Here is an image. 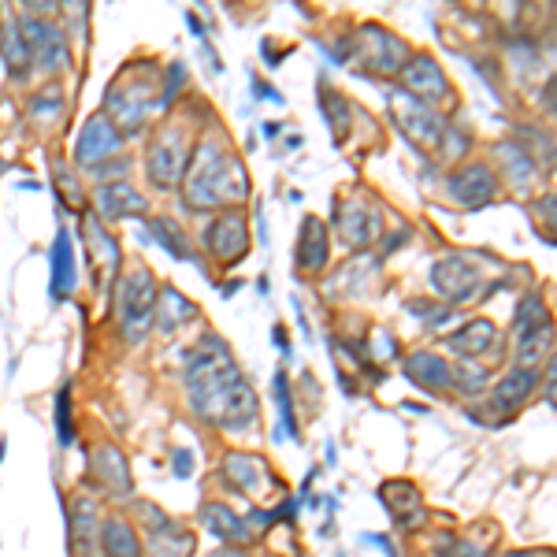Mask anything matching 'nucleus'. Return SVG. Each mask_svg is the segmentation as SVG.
Masks as SVG:
<instances>
[{
    "instance_id": "f257e3e1",
    "label": "nucleus",
    "mask_w": 557,
    "mask_h": 557,
    "mask_svg": "<svg viewBox=\"0 0 557 557\" xmlns=\"http://www.w3.org/2000/svg\"><path fill=\"white\" fill-rule=\"evenodd\" d=\"M186 390H190V402H194L197 416L205 424H212V428L246 431L253 428V420L260 413L257 394L249 387V379L234 364L231 350L212 335L190 353Z\"/></svg>"
},
{
    "instance_id": "f03ea898",
    "label": "nucleus",
    "mask_w": 557,
    "mask_h": 557,
    "mask_svg": "<svg viewBox=\"0 0 557 557\" xmlns=\"http://www.w3.org/2000/svg\"><path fill=\"white\" fill-rule=\"evenodd\" d=\"M249 197V171L242 160L208 138L194 153V164L186 171V205L190 208H234Z\"/></svg>"
},
{
    "instance_id": "7ed1b4c3",
    "label": "nucleus",
    "mask_w": 557,
    "mask_h": 557,
    "mask_svg": "<svg viewBox=\"0 0 557 557\" xmlns=\"http://www.w3.org/2000/svg\"><path fill=\"white\" fill-rule=\"evenodd\" d=\"M156 279L149 268H130L119 275L116 283V312L119 327L130 342H142L153 331V312H156Z\"/></svg>"
},
{
    "instance_id": "20e7f679",
    "label": "nucleus",
    "mask_w": 557,
    "mask_h": 557,
    "mask_svg": "<svg viewBox=\"0 0 557 557\" xmlns=\"http://www.w3.org/2000/svg\"><path fill=\"white\" fill-rule=\"evenodd\" d=\"M156 78L153 71H134V75L119 78L116 86L108 90V101H104V116L112 119V127L123 134H138L145 127V119L153 112L156 104Z\"/></svg>"
},
{
    "instance_id": "39448f33",
    "label": "nucleus",
    "mask_w": 557,
    "mask_h": 557,
    "mask_svg": "<svg viewBox=\"0 0 557 557\" xmlns=\"http://www.w3.org/2000/svg\"><path fill=\"white\" fill-rule=\"evenodd\" d=\"M390 112H394L402 134L413 145H420V149H435V145L442 142L446 119H442L431 104L416 101V97H409L405 90H398V93H390Z\"/></svg>"
},
{
    "instance_id": "423d86ee",
    "label": "nucleus",
    "mask_w": 557,
    "mask_h": 557,
    "mask_svg": "<svg viewBox=\"0 0 557 557\" xmlns=\"http://www.w3.org/2000/svg\"><path fill=\"white\" fill-rule=\"evenodd\" d=\"M19 30H23L30 64H38L41 71H49V75H56V71H64V67L71 64L67 38L52 23H45L38 15H23V19H19Z\"/></svg>"
},
{
    "instance_id": "0eeeda50",
    "label": "nucleus",
    "mask_w": 557,
    "mask_h": 557,
    "mask_svg": "<svg viewBox=\"0 0 557 557\" xmlns=\"http://www.w3.org/2000/svg\"><path fill=\"white\" fill-rule=\"evenodd\" d=\"M357 56L368 71L376 75H394L409 64V45L402 38L387 34L383 26H361L357 30Z\"/></svg>"
},
{
    "instance_id": "6e6552de",
    "label": "nucleus",
    "mask_w": 557,
    "mask_h": 557,
    "mask_svg": "<svg viewBox=\"0 0 557 557\" xmlns=\"http://www.w3.org/2000/svg\"><path fill=\"white\" fill-rule=\"evenodd\" d=\"M186 160H190V153H186V134L179 127H164L156 134V142L149 145V179L160 190H171L182 179Z\"/></svg>"
},
{
    "instance_id": "1a4fd4ad",
    "label": "nucleus",
    "mask_w": 557,
    "mask_h": 557,
    "mask_svg": "<svg viewBox=\"0 0 557 557\" xmlns=\"http://www.w3.org/2000/svg\"><path fill=\"white\" fill-rule=\"evenodd\" d=\"M119 130L112 127V119L104 116H90L86 119V127L78 130V142H75V164L78 168H90L97 171L104 160H112L119 153Z\"/></svg>"
},
{
    "instance_id": "9d476101",
    "label": "nucleus",
    "mask_w": 557,
    "mask_h": 557,
    "mask_svg": "<svg viewBox=\"0 0 557 557\" xmlns=\"http://www.w3.org/2000/svg\"><path fill=\"white\" fill-rule=\"evenodd\" d=\"M431 283H435V290L450 305H461V301H468L483 286V272L468 257H442L431 268Z\"/></svg>"
},
{
    "instance_id": "9b49d317",
    "label": "nucleus",
    "mask_w": 557,
    "mask_h": 557,
    "mask_svg": "<svg viewBox=\"0 0 557 557\" xmlns=\"http://www.w3.org/2000/svg\"><path fill=\"white\" fill-rule=\"evenodd\" d=\"M82 231H86V246H90V260H93V286L108 290V286L116 283L119 264H123L119 242L108 231H104L101 220H97L93 212H86V216H82Z\"/></svg>"
},
{
    "instance_id": "f8f14e48",
    "label": "nucleus",
    "mask_w": 557,
    "mask_h": 557,
    "mask_svg": "<svg viewBox=\"0 0 557 557\" xmlns=\"http://www.w3.org/2000/svg\"><path fill=\"white\" fill-rule=\"evenodd\" d=\"M205 242H208V249H212V253L223 260V264H234V260H242L249 253L246 216H242L238 208H227V212H220L216 220L208 223Z\"/></svg>"
},
{
    "instance_id": "ddd939ff",
    "label": "nucleus",
    "mask_w": 557,
    "mask_h": 557,
    "mask_svg": "<svg viewBox=\"0 0 557 557\" xmlns=\"http://www.w3.org/2000/svg\"><path fill=\"white\" fill-rule=\"evenodd\" d=\"M223 480L231 483L234 491L249 494V498H264V494L275 491V476L272 468L264 465V457L242 454V450L227 454V461H223Z\"/></svg>"
},
{
    "instance_id": "4468645a",
    "label": "nucleus",
    "mask_w": 557,
    "mask_h": 557,
    "mask_svg": "<svg viewBox=\"0 0 557 557\" xmlns=\"http://www.w3.org/2000/svg\"><path fill=\"white\" fill-rule=\"evenodd\" d=\"M145 520H149V557H190L197 539L179 520H171L168 513H160L156 506H145Z\"/></svg>"
},
{
    "instance_id": "2eb2a0df",
    "label": "nucleus",
    "mask_w": 557,
    "mask_h": 557,
    "mask_svg": "<svg viewBox=\"0 0 557 557\" xmlns=\"http://www.w3.org/2000/svg\"><path fill=\"white\" fill-rule=\"evenodd\" d=\"M402 86L409 97L431 104V108L450 97V82H446L442 67L435 64L431 56H416V60H409V64L402 67Z\"/></svg>"
},
{
    "instance_id": "dca6fc26",
    "label": "nucleus",
    "mask_w": 557,
    "mask_h": 557,
    "mask_svg": "<svg viewBox=\"0 0 557 557\" xmlns=\"http://www.w3.org/2000/svg\"><path fill=\"white\" fill-rule=\"evenodd\" d=\"M494 194H498V182H494V171L487 164H465L461 171L450 175V197L457 205L483 208L491 205Z\"/></svg>"
},
{
    "instance_id": "f3484780",
    "label": "nucleus",
    "mask_w": 557,
    "mask_h": 557,
    "mask_svg": "<svg viewBox=\"0 0 557 557\" xmlns=\"http://www.w3.org/2000/svg\"><path fill=\"white\" fill-rule=\"evenodd\" d=\"M90 472H93V483H97L101 491L116 494V498H123V494L134 491L130 465H127V457H123V450H119V446H93Z\"/></svg>"
},
{
    "instance_id": "a211bd4d",
    "label": "nucleus",
    "mask_w": 557,
    "mask_h": 557,
    "mask_svg": "<svg viewBox=\"0 0 557 557\" xmlns=\"http://www.w3.org/2000/svg\"><path fill=\"white\" fill-rule=\"evenodd\" d=\"M379 498L387 502L390 517L398 520L405 532H413V528H420V524L428 520V509H424V498H420V491H416V483L390 480L379 487Z\"/></svg>"
},
{
    "instance_id": "6ab92c4d",
    "label": "nucleus",
    "mask_w": 557,
    "mask_h": 557,
    "mask_svg": "<svg viewBox=\"0 0 557 557\" xmlns=\"http://www.w3.org/2000/svg\"><path fill=\"white\" fill-rule=\"evenodd\" d=\"M97 208H101L104 220H123V216H145L149 201L127 179H116V182H104L101 190H97Z\"/></svg>"
},
{
    "instance_id": "aec40b11",
    "label": "nucleus",
    "mask_w": 557,
    "mask_h": 557,
    "mask_svg": "<svg viewBox=\"0 0 557 557\" xmlns=\"http://www.w3.org/2000/svg\"><path fill=\"white\" fill-rule=\"evenodd\" d=\"M405 376L424 390H450L454 387V368L442 361V357H435V353H413V357L405 361Z\"/></svg>"
},
{
    "instance_id": "412c9836",
    "label": "nucleus",
    "mask_w": 557,
    "mask_h": 557,
    "mask_svg": "<svg viewBox=\"0 0 557 557\" xmlns=\"http://www.w3.org/2000/svg\"><path fill=\"white\" fill-rule=\"evenodd\" d=\"M379 220L376 208H364V205H346V212L338 216V234L346 238V246H368V242H376Z\"/></svg>"
},
{
    "instance_id": "4be33fe9",
    "label": "nucleus",
    "mask_w": 557,
    "mask_h": 557,
    "mask_svg": "<svg viewBox=\"0 0 557 557\" xmlns=\"http://www.w3.org/2000/svg\"><path fill=\"white\" fill-rule=\"evenodd\" d=\"M327 253H331V246H327V227L316 220V216H309V220L301 223L298 268H301V272L316 275L327 264Z\"/></svg>"
},
{
    "instance_id": "5701e85b",
    "label": "nucleus",
    "mask_w": 557,
    "mask_h": 557,
    "mask_svg": "<svg viewBox=\"0 0 557 557\" xmlns=\"http://www.w3.org/2000/svg\"><path fill=\"white\" fill-rule=\"evenodd\" d=\"M75 238L67 231L56 234V246H52V298L64 301L75 290Z\"/></svg>"
},
{
    "instance_id": "b1692460",
    "label": "nucleus",
    "mask_w": 557,
    "mask_h": 557,
    "mask_svg": "<svg viewBox=\"0 0 557 557\" xmlns=\"http://www.w3.org/2000/svg\"><path fill=\"white\" fill-rule=\"evenodd\" d=\"M156 331H164V335H171V331H179L186 320H194L197 309L190 298H182L175 286H168V290H160L156 294Z\"/></svg>"
},
{
    "instance_id": "393cba45",
    "label": "nucleus",
    "mask_w": 557,
    "mask_h": 557,
    "mask_svg": "<svg viewBox=\"0 0 557 557\" xmlns=\"http://www.w3.org/2000/svg\"><path fill=\"white\" fill-rule=\"evenodd\" d=\"M0 52H4V67L12 78H23L30 71V52H26L23 30H19V19L15 15H4L0 19Z\"/></svg>"
},
{
    "instance_id": "a878e982",
    "label": "nucleus",
    "mask_w": 557,
    "mask_h": 557,
    "mask_svg": "<svg viewBox=\"0 0 557 557\" xmlns=\"http://www.w3.org/2000/svg\"><path fill=\"white\" fill-rule=\"evenodd\" d=\"M494 338H498V331H494L491 320H468L461 331H454V335L446 338V346L454 353H461V357H483L494 346Z\"/></svg>"
},
{
    "instance_id": "bb28decb",
    "label": "nucleus",
    "mask_w": 557,
    "mask_h": 557,
    "mask_svg": "<svg viewBox=\"0 0 557 557\" xmlns=\"http://www.w3.org/2000/svg\"><path fill=\"white\" fill-rule=\"evenodd\" d=\"M201 520H205V528L216 539H223V543H246L249 539V524L234 509L220 506V502H208L205 509H201Z\"/></svg>"
},
{
    "instance_id": "cd10ccee",
    "label": "nucleus",
    "mask_w": 557,
    "mask_h": 557,
    "mask_svg": "<svg viewBox=\"0 0 557 557\" xmlns=\"http://www.w3.org/2000/svg\"><path fill=\"white\" fill-rule=\"evenodd\" d=\"M535 372L532 368H517V372H509L498 387H494V405L502 409V413H513V409H520V405L532 398V390H535Z\"/></svg>"
},
{
    "instance_id": "c85d7f7f",
    "label": "nucleus",
    "mask_w": 557,
    "mask_h": 557,
    "mask_svg": "<svg viewBox=\"0 0 557 557\" xmlns=\"http://www.w3.org/2000/svg\"><path fill=\"white\" fill-rule=\"evenodd\" d=\"M101 546L108 557H142V539H138V532L130 528L127 520H104L101 528Z\"/></svg>"
},
{
    "instance_id": "c756f323",
    "label": "nucleus",
    "mask_w": 557,
    "mask_h": 557,
    "mask_svg": "<svg viewBox=\"0 0 557 557\" xmlns=\"http://www.w3.org/2000/svg\"><path fill=\"white\" fill-rule=\"evenodd\" d=\"M498 160H502V168H506V179L513 182V186H528V182L535 179V160L520 145H509L502 142L498 145Z\"/></svg>"
},
{
    "instance_id": "7c9ffc66",
    "label": "nucleus",
    "mask_w": 557,
    "mask_h": 557,
    "mask_svg": "<svg viewBox=\"0 0 557 557\" xmlns=\"http://www.w3.org/2000/svg\"><path fill=\"white\" fill-rule=\"evenodd\" d=\"M71 535H75V546H90L97 539V502L86 494H78L71 506Z\"/></svg>"
},
{
    "instance_id": "2f4dec72",
    "label": "nucleus",
    "mask_w": 557,
    "mask_h": 557,
    "mask_svg": "<svg viewBox=\"0 0 557 557\" xmlns=\"http://www.w3.org/2000/svg\"><path fill=\"white\" fill-rule=\"evenodd\" d=\"M550 346H554V327L546 324V327H539V331H532V335L517 338V361L524 364V368H532V364H539L543 357H550Z\"/></svg>"
},
{
    "instance_id": "473e14b6",
    "label": "nucleus",
    "mask_w": 557,
    "mask_h": 557,
    "mask_svg": "<svg viewBox=\"0 0 557 557\" xmlns=\"http://www.w3.org/2000/svg\"><path fill=\"white\" fill-rule=\"evenodd\" d=\"M550 324V316H546V305L539 294H528V298L520 301L517 312H513V327H517V338L532 335V331H539V327Z\"/></svg>"
},
{
    "instance_id": "72a5a7b5",
    "label": "nucleus",
    "mask_w": 557,
    "mask_h": 557,
    "mask_svg": "<svg viewBox=\"0 0 557 557\" xmlns=\"http://www.w3.org/2000/svg\"><path fill=\"white\" fill-rule=\"evenodd\" d=\"M149 231H153L156 242L168 249L175 260H194V253H190V246H186V234H182L179 223H171V220H149Z\"/></svg>"
},
{
    "instance_id": "f704fd0d",
    "label": "nucleus",
    "mask_w": 557,
    "mask_h": 557,
    "mask_svg": "<svg viewBox=\"0 0 557 557\" xmlns=\"http://www.w3.org/2000/svg\"><path fill=\"white\" fill-rule=\"evenodd\" d=\"M320 104H324V116H327V123H331V134L342 142V138H346V130H350V108H346V101H342L338 93L324 90Z\"/></svg>"
},
{
    "instance_id": "c9c22d12",
    "label": "nucleus",
    "mask_w": 557,
    "mask_h": 557,
    "mask_svg": "<svg viewBox=\"0 0 557 557\" xmlns=\"http://www.w3.org/2000/svg\"><path fill=\"white\" fill-rule=\"evenodd\" d=\"M275 402H279V420H283V435L298 439V420H294V402H290V383L286 372H275Z\"/></svg>"
},
{
    "instance_id": "e433bc0d",
    "label": "nucleus",
    "mask_w": 557,
    "mask_h": 557,
    "mask_svg": "<svg viewBox=\"0 0 557 557\" xmlns=\"http://www.w3.org/2000/svg\"><path fill=\"white\" fill-rule=\"evenodd\" d=\"M60 108H64V93L56 90V86H49V90H41L34 101H30V112H34V119H41V123H56V116H60Z\"/></svg>"
},
{
    "instance_id": "4c0bfd02",
    "label": "nucleus",
    "mask_w": 557,
    "mask_h": 557,
    "mask_svg": "<svg viewBox=\"0 0 557 557\" xmlns=\"http://www.w3.org/2000/svg\"><path fill=\"white\" fill-rule=\"evenodd\" d=\"M56 435H60V446H71L75 442V428H71V390H60L56 398Z\"/></svg>"
},
{
    "instance_id": "58836bf2",
    "label": "nucleus",
    "mask_w": 557,
    "mask_h": 557,
    "mask_svg": "<svg viewBox=\"0 0 557 557\" xmlns=\"http://www.w3.org/2000/svg\"><path fill=\"white\" fill-rule=\"evenodd\" d=\"M52 171H56V190H60V197H64V201H71V205H82V194H78V182H75V175H71V171L64 168V164H60V160H56V164H52Z\"/></svg>"
},
{
    "instance_id": "ea45409f",
    "label": "nucleus",
    "mask_w": 557,
    "mask_h": 557,
    "mask_svg": "<svg viewBox=\"0 0 557 557\" xmlns=\"http://www.w3.org/2000/svg\"><path fill=\"white\" fill-rule=\"evenodd\" d=\"M454 387H461L465 394H480L487 387V372L483 368H454Z\"/></svg>"
},
{
    "instance_id": "a19ab883",
    "label": "nucleus",
    "mask_w": 557,
    "mask_h": 557,
    "mask_svg": "<svg viewBox=\"0 0 557 557\" xmlns=\"http://www.w3.org/2000/svg\"><path fill=\"white\" fill-rule=\"evenodd\" d=\"M190 472H194L190 450H175V476H179V480H190Z\"/></svg>"
},
{
    "instance_id": "79ce46f5",
    "label": "nucleus",
    "mask_w": 557,
    "mask_h": 557,
    "mask_svg": "<svg viewBox=\"0 0 557 557\" xmlns=\"http://www.w3.org/2000/svg\"><path fill=\"white\" fill-rule=\"evenodd\" d=\"M212 557H246V554H242V550H231V546H227V550H216Z\"/></svg>"
},
{
    "instance_id": "37998d69",
    "label": "nucleus",
    "mask_w": 557,
    "mask_h": 557,
    "mask_svg": "<svg viewBox=\"0 0 557 557\" xmlns=\"http://www.w3.org/2000/svg\"><path fill=\"white\" fill-rule=\"evenodd\" d=\"M275 342H279V350H286V335H283V327H275Z\"/></svg>"
},
{
    "instance_id": "c03bdc74",
    "label": "nucleus",
    "mask_w": 557,
    "mask_h": 557,
    "mask_svg": "<svg viewBox=\"0 0 557 557\" xmlns=\"http://www.w3.org/2000/svg\"><path fill=\"white\" fill-rule=\"evenodd\" d=\"M509 557H543L539 550H517V554H509Z\"/></svg>"
}]
</instances>
